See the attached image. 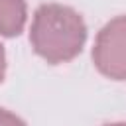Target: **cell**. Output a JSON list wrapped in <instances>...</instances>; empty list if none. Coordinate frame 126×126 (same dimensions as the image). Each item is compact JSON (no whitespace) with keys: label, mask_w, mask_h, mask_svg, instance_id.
<instances>
[{"label":"cell","mask_w":126,"mask_h":126,"mask_svg":"<svg viewBox=\"0 0 126 126\" xmlns=\"http://www.w3.org/2000/svg\"><path fill=\"white\" fill-rule=\"evenodd\" d=\"M0 126H26V122L20 116H16L14 112L0 108Z\"/></svg>","instance_id":"cell-4"},{"label":"cell","mask_w":126,"mask_h":126,"mask_svg":"<svg viewBox=\"0 0 126 126\" xmlns=\"http://www.w3.org/2000/svg\"><path fill=\"white\" fill-rule=\"evenodd\" d=\"M4 75H6V53L4 47L0 45V83L4 81Z\"/></svg>","instance_id":"cell-5"},{"label":"cell","mask_w":126,"mask_h":126,"mask_svg":"<svg viewBox=\"0 0 126 126\" xmlns=\"http://www.w3.org/2000/svg\"><path fill=\"white\" fill-rule=\"evenodd\" d=\"M104 126H126V122H112V124H104Z\"/></svg>","instance_id":"cell-6"},{"label":"cell","mask_w":126,"mask_h":126,"mask_svg":"<svg viewBox=\"0 0 126 126\" xmlns=\"http://www.w3.org/2000/svg\"><path fill=\"white\" fill-rule=\"evenodd\" d=\"M28 20L26 0H0V35L16 37L24 32Z\"/></svg>","instance_id":"cell-3"},{"label":"cell","mask_w":126,"mask_h":126,"mask_svg":"<svg viewBox=\"0 0 126 126\" xmlns=\"http://www.w3.org/2000/svg\"><path fill=\"white\" fill-rule=\"evenodd\" d=\"M87 41V24L71 6L41 4L32 20L30 43L49 65L75 59Z\"/></svg>","instance_id":"cell-1"},{"label":"cell","mask_w":126,"mask_h":126,"mask_svg":"<svg viewBox=\"0 0 126 126\" xmlns=\"http://www.w3.org/2000/svg\"><path fill=\"white\" fill-rule=\"evenodd\" d=\"M93 63L106 79H126V16H118L100 28L93 45Z\"/></svg>","instance_id":"cell-2"}]
</instances>
